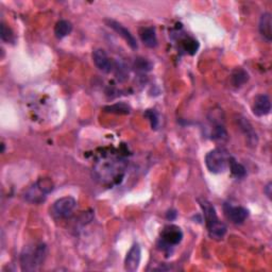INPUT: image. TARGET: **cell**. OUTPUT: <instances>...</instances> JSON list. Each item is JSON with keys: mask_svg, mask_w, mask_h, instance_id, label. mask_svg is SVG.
I'll use <instances>...</instances> for the list:
<instances>
[{"mask_svg": "<svg viewBox=\"0 0 272 272\" xmlns=\"http://www.w3.org/2000/svg\"><path fill=\"white\" fill-rule=\"evenodd\" d=\"M124 163L120 159H103L96 163L93 168V176L101 184H109L122 178Z\"/></svg>", "mask_w": 272, "mask_h": 272, "instance_id": "6da1fadb", "label": "cell"}, {"mask_svg": "<svg viewBox=\"0 0 272 272\" xmlns=\"http://www.w3.org/2000/svg\"><path fill=\"white\" fill-rule=\"evenodd\" d=\"M47 256V247L45 244H37L27 247L22 253L21 265L23 271H35L40 269Z\"/></svg>", "mask_w": 272, "mask_h": 272, "instance_id": "7a4b0ae2", "label": "cell"}, {"mask_svg": "<svg viewBox=\"0 0 272 272\" xmlns=\"http://www.w3.org/2000/svg\"><path fill=\"white\" fill-rule=\"evenodd\" d=\"M229 154L223 148H217L210 151L205 156V165L213 173H223L229 166Z\"/></svg>", "mask_w": 272, "mask_h": 272, "instance_id": "3957f363", "label": "cell"}, {"mask_svg": "<svg viewBox=\"0 0 272 272\" xmlns=\"http://www.w3.org/2000/svg\"><path fill=\"white\" fill-rule=\"evenodd\" d=\"M75 205H77V201L73 197H63L56 200L51 207L52 216L55 218H67L72 216Z\"/></svg>", "mask_w": 272, "mask_h": 272, "instance_id": "277c9868", "label": "cell"}, {"mask_svg": "<svg viewBox=\"0 0 272 272\" xmlns=\"http://www.w3.org/2000/svg\"><path fill=\"white\" fill-rule=\"evenodd\" d=\"M183 239V232L179 226L176 225H167L163 230L161 240L162 244L167 247V248H173V247L179 245Z\"/></svg>", "mask_w": 272, "mask_h": 272, "instance_id": "5b68a950", "label": "cell"}, {"mask_svg": "<svg viewBox=\"0 0 272 272\" xmlns=\"http://www.w3.org/2000/svg\"><path fill=\"white\" fill-rule=\"evenodd\" d=\"M142 259V249L138 244H134L124 258V269L129 272H134L140 267Z\"/></svg>", "mask_w": 272, "mask_h": 272, "instance_id": "8992f818", "label": "cell"}, {"mask_svg": "<svg viewBox=\"0 0 272 272\" xmlns=\"http://www.w3.org/2000/svg\"><path fill=\"white\" fill-rule=\"evenodd\" d=\"M224 213L231 223L235 224L244 223L249 216V212L243 206H233L231 204L224 205Z\"/></svg>", "mask_w": 272, "mask_h": 272, "instance_id": "52a82bcc", "label": "cell"}, {"mask_svg": "<svg viewBox=\"0 0 272 272\" xmlns=\"http://www.w3.org/2000/svg\"><path fill=\"white\" fill-rule=\"evenodd\" d=\"M95 65L102 73H110L113 69V63L103 49H96L93 53Z\"/></svg>", "mask_w": 272, "mask_h": 272, "instance_id": "ba28073f", "label": "cell"}, {"mask_svg": "<svg viewBox=\"0 0 272 272\" xmlns=\"http://www.w3.org/2000/svg\"><path fill=\"white\" fill-rule=\"evenodd\" d=\"M252 111L256 116L262 117L268 115L271 111V101L267 95H258L252 105Z\"/></svg>", "mask_w": 272, "mask_h": 272, "instance_id": "9c48e42d", "label": "cell"}, {"mask_svg": "<svg viewBox=\"0 0 272 272\" xmlns=\"http://www.w3.org/2000/svg\"><path fill=\"white\" fill-rule=\"evenodd\" d=\"M47 194L43 191L40 185L35 182L33 185H31L24 194V198L26 201L33 204H40L46 200Z\"/></svg>", "mask_w": 272, "mask_h": 272, "instance_id": "30bf717a", "label": "cell"}, {"mask_svg": "<svg viewBox=\"0 0 272 272\" xmlns=\"http://www.w3.org/2000/svg\"><path fill=\"white\" fill-rule=\"evenodd\" d=\"M107 25H109V27L112 28L114 31H116V32L123 37V39L128 43V45L132 48V49H137V42L136 39L133 34L130 32V31L126 29L125 27H124L122 24H119L115 21H107Z\"/></svg>", "mask_w": 272, "mask_h": 272, "instance_id": "8fae6325", "label": "cell"}, {"mask_svg": "<svg viewBox=\"0 0 272 272\" xmlns=\"http://www.w3.org/2000/svg\"><path fill=\"white\" fill-rule=\"evenodd\" d=\"M142 42L149 48H154L157 45L155 29L153 27H144L140 30Z\"/></svg>", "mask_w": 272, "mask_h": 272, "instance_id": "7c38bea8", "label": "cell"}, {"mask_svg": "<svg viewBox=\"0 0 272 272\" xmlns=\"http://www.w3.org/2000/svg\"><path fill=\"white\" fill-rule=\"evenodd\" d=\"M271 14L270 13H264L259 20V32L262 36L267 42H271L272 40V30H271Z\"/></svg>", "mask_w": 272, "mask_h": 272, "instance_id": "4fadbf2b", "label": "cell"}, {"mask_svg": "<svg viewBox=\"0 0 272 272\" xmlns=\"http://www.w3.org/2000/svg\"><path fill=\"white\" fill-rule=\"evenodd\" d=\"M207 230H208V234H210V236L212 238L221 239L223 238V236L226 233V225L223 223H221L220 220H217L212 224L207 225Z\"/></svg>", "mask_w": 272, "mask_h": 272, "instance_id": "5bb4252c", "label": "cell"}, {"mask_svg": "<svg viewBox=\"0 0 272 272\" xmlns=\"http://www.w3.org/2000/svg\"><path fill=\"white\" fill-rule=\"evenodd\" d=\"M72 30H73V25L68 21L62 20L56 23L55 27H54V34L56 37H58V39H63V37L71 34Z\"/></svg>", "mask_w": 272, "mask_h": 272, "instance_id": "9a60e30c", "label": "cell"}, {"mask_svg": "<svg viewBox=\"0 0 272 272\" xmlns=\"http://www.w3.org/2000/svg\"><path fill=\"white\" fill-rule=\"evenodd\" d=\"M239 125H240V129L243 130V132L245 133L246 137H248V141L251 144H256L257 143V137H256V133L253 130L252 125L250 124V123L248 120H246L245 118L239 119Z\"/></svg>", "mask_w": 272, "mask_h": 272, "instance_id": "2e32d148", "label": "cell"}, {"mask_svg": "<svg viewBox=\"0 0 272 272\" xmlns=\"http://www.w3.org/2000/svg\"><path fill=\"white\" fill-rule=\"evenodd\" d=\"M181 48L183 49V51H185L188 54L194 55L195 53H197L199 49V43L196 41L193 37H184L181 41Z\"/></svg>", "mask_w": 272, "mask_h": 272, "instance_id": "e0dca14e", "label": "cell"}, {"mask_svg": "<svg viewBox=\"0 0 272 272\" xmlns=\"http://www.w3.org/2000/svg\"><path fill=\"white\" fill-rule=\"evenodd\" d=\"M249 80V74L242 68H237L232 74V83L234 86L239 87Z\"/></svg>", "mask_w": 272, "mask_h": 272, "instance_id": "ac0fdd59", "label": "cell"}, {"mask_svg": "<svg viewBox=\"0 0 272 272\" xmlns=\"http://www.w3.org/2000/svg\"><path fill=\"white\" fill-rule=\"evenodd\" d=\"M229 167L231 169V173L234 176H236L238 179H242L246 175V168L239 164L238 162H236V160L234 157H230L229 160Z\"/></svg>", "mask_w": 272, "mask_h": 272, "instance_id": "d6986e66", "label": "cell"}, {"mask_svg": "<svg viewBox=\"0 0 272 272\" xmlns=\"http://www.w3.org/2000/svg\"><path fill=\"white\" fill-rule=\"evenodd\" d=\"M104 110L109 113H115V114H129L131 111V107L124 102H119L116 104H113L110 106H105Z\"/></svg>", "mask_w": 272, "mask_h": 272, "instance_id": "ffe728a7", "label": "cell"}, {"mask_svg": "<svg viewBox=\"0 0 272 272\" xmlns=\"http://www.w3.org/2000/svg\"><path fill=\"white\" fill-rule=\"evenodd\" d=\"M1 40L7 43H13L14 42V34L12 32V30L7 26L5 24H1Z\"/></svg>", "mask_w": 272, "mask_h": 272, "instance_id": "44dd1931", "label": "cell"}, {"mask_svg": "<svg viewBox=\"0 0 272 272\" xmlns=\"http://www.w3.org/2000/svg\"><path fill=\"white\" fill-rule=\"evenodd\" d=\"M135 66L137 69H140V71H150L151 67H152V64L145 59H137L135 62Z\"/></svg>", "mask_w": 272, "mask_h": 272, "instance_id": "7402d4cb", "label": "cell"}, {"mask_svg": "<svg viewBox=\"0 0 272 272\" xmlns=\"http://www.w3.org/2000/svg\"><path fill=\"white\" fill-rule=\"evenodd\" d=\"M146 116L149 117L150 119V122H151V125H152V128L156 129V126H157V124H159V120H157V117H156V114L152 111H148L146 113Z\"/></svg>", "mask_w": 272, "mask_h": 272, "instance_id": "603a6c76", "label": "cell"}, {"mask_svg": "<svg viewBox=\"0 0 272 272\" xmlns=\"http://www.w3.org/2000/svg\"><path fill=\"white\" fill-rule=\"evenodd\" d=\"M265 194L267 195V197L271 198V183H268V185L265 187Z\"/></svg>", "mask_w": 272, "mask_h": 272, "instance_id": "cb8c5ba5", "label": "cell"}]
</instances>
